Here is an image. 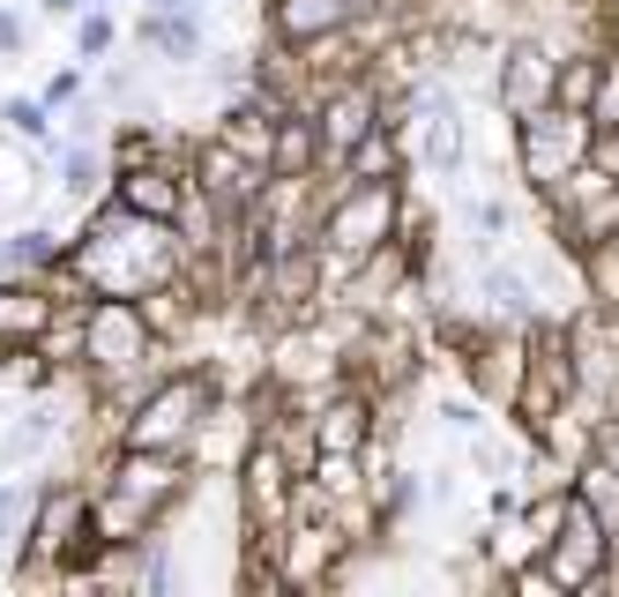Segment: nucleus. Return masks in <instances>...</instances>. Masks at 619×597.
<instances>
[{"label": "nucleus", "instance_id": "nucleus-1", "mask_svg": "<svg viewBox=\"0 0 619 597\" xmlns=\"http://www.w3.org/2000/svg\"><path fill=\"white\" fill-rule=\"evenodd\" d=\"M343 15H359V0H284V8H277L284 38H314V31L343 23Z\"/></svg>", "mask_w": 619, "mask_h": 597}, {"label": "nucleus", "instance_id": "nucleus-2", "mask_svg": "<svg viewBox=\"0 0 619 597\" xmlns=\"http://www.w3.org/2000/svg\"><path fill=\"white\" fill-rule=\"evenodd\" d=\"M202 403V382H172L157 396V419H142V441H172V433H187V411Z\"/></svg>", "mask_w": 619, "mask_h": 597}, {"label": "nucleus", "instance_id": "nucleus-3", "mask_svg": "<svg viewBox=\"0 0 619 597\" xmlns=\"http://www.w3.org/2000/svg\"><path fill=\"white\" fill-rule=\"evenodd\" d=\"M120 202H127L135 216H172V202H179V195H172L157 172H135V179L120 187Z\"/></svg>", "mask_w": 619, "mask_h": 597}, {"label": "nucleus", "instance_id": "nucleus-4", "mask_svg": "<svg viewBox=\"0 0 619 597\" xmlns=\"http://www.w3.org/2000/svg\"><path fill=\"white\" fill-rule=\"evenodd\" d=\"M329 120H336V128H329V142H336V150H351V142H359V134H366V97H359V90H351V97H343V105H336Z\"/></svg>", "mask_w": 619, "mask_h": 597}, {"label": "nucleus", "instance_id": "nucleus-5", "mask_svg": "<svg viewBox=\"0 0 619 597\" xmlns=\"http://www.w3.org/2000/svg\"><path fill=\"white\" fill-rule=\"evenodd\" d=\"M0 120H8V128H23V134H45V113H38V105H0Z\"/></svg>", "mask_w": 619, "mask_h": 597}]
</instances>
